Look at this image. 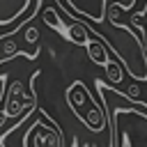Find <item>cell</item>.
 Segmentation results:
<instances>
[{
  "instance_id": "cell-1",
  "label": "cell",
  "mask_w": 147,
  "mask_h": 147,
  "mask_svg": "<svg viewBox=\"0 0 147 147\" xmlns=\"http://www.w3.org/2000/svg\"><path fill=\"white\" fill-rule=\"evenodd\" d=\"M94 87L113 126L110 147H147V106L129 99L106 80H94Z\"/></svg>"
},
{
  "instance_id": "cell-2",
  "label": "cell",
  "mask_w": 147,
  "mask_h": 147,
  "mask_svg": "<svg viewBox=\"0 0 147 147\" xmlns=\"http://www.w3.org/2000/svg\"><path fill=\"white\" fill-rule=\"evenodd\" d=\"M67 103L69 108L74 110V115L94 133H101L103 129H108V115H106V108L103 103H96L92 99V92L87 90V85L83 80H74L67 92Z\"/></svg>"
},
{
  "instance_id": "cell-3",
  "label": "cell",
  "mask_w": 147,
  "mask_h": 147,
  "mask_svg": "<svg viewBox=\"0 0 147 147\" xmlns=\"http://www.w3.org/2000/svg\"><path fill=\"white\" fill-rule=\"evenodd\" d=\"M57 7L74 16V18H80L90 25H101L108 21V9L110 7H119L122 11H129L136 7L138 0H55Z\"/></svg>"
},
{
  "instance_id": "cell-4",
  "label": "cell",
  "mask_w": 147,
  "mask_h": 147,
  "mask_svg": "<svg viewBox=\"0 0 147 147\" xmlns=\"http://www.w3.org/2000/svg\"><path fill=\"white\" fill-rule=\"evenodd\" d=\"M23 147H64L62 131L55 119L48 124L44 122H32L23 136Z\"/></svg>"
},
{
  "instance_id": "cell-5",
  "label": "cell",
  "mask_w": 147,
  "mask_h": 147,
  "mask_svg": "<svg viewBox=\"0 0 147 147\" xmlns=\"http://www.w3.org/2000/svg\"><path fill=\"white\" fill-rule=\"evenodd\" d=\"M34 110L37 108V94H32L30 99H25V92H23V83L21 80H14L9 85V90H5V108L2 113L7 117H18V110ZM21 113V115H23Z\"/></svg>"
},
{
  "instance_id": "cell-6",
  "label": "cell",
  "mask_w": 147,
  "mask_h": 147,
  "mask_svg": "<svg viewBox=\"0 0 147 147\" xmlns=\"http://www.w3.org/2000/svg\"><path fill=\"white\" fill-rule=\"evenodd\" d=\"M41 18H44L46 25H51V28L57 30L62 37H67V28H69V18H67V14H64V18H62L60 11H57L55 7H46V9L41 11Z\"/></svg>"
},
{
  "instance_id": "cell-7",
  "label": "cell",
  "mask_w": 147,
  "mask_h": 147,
  "mask_svg": "<svg viewBox=\"0 0 147 147\" xmlns=\"http://www.w3.org/2000/svg\"><path fill=\"white\" fill-rule=\"evenodd\" d=\"M85 48H87V57L94 62V64H101V67H106V62L110 60V55H108V46L103 44V41H99V39H90L87 44H85Z\"/></svg>"
},
{
  "instance_id": "cell-8",
  "label": "cell",
  "mask_w": 147,
  "mask_h": 147,
  "mask_svg": "<svg viewBox=\"0 0 147 147\" xmlns=\"http://www.w3.org/2000/svg\"><path fill=\"white\" fill-rule=\"evenodd\" d=\"M106 76H108L110 85H119L122 78H124V67H122V62H117V60L110 57V60L106 62Z\"/></svg>"
},
{
  "instance_id": "cell-9",
  "label": "cell",
  "mask_w": 147,
  "mask_h": 147,
  "mask_svg": "<svg viewBox=\"0 0 147 147\" xmlns=\"http://www.w3.org/2000/svg\"><path fill=\"white\" fill-rule=\"evenodd\" d=\"M23 28H25V41H30V44H37V41H39V30H37V28H34L30 21H28Z\"/></svg>"
},
{
  "instance_id": "cell-10",
  "label": "cell",
  "mask_w": 147,
  "mask_h": 147,
  "mask_svg": "<svg viewBox=\"0 0 147 147\" xmlns=\"http://www.w3.org/2000/svg\"><path fill=\"white\" fill-rule=\"evenodd\" d=\"M124 94H126L129 99H133V101H138V99H140V87H138V85H131V87H129V90H126Z\"/></svg>"
},
{
  "instance_id": "cell-11",
  "label": "cell",
  "mask_w": 147,
  "mask_h": 147,
  "mask_svg": "<svg viewBox=\"0 0 147 147\" xmlns=\"http://www.w3.org/2000/svg\"><path fill=\"white\" fill-rule=\"evenodd\" d=\"M5 119H7V115H5V113H0V126L5 124Z\"/></svg>"
},
{
  "instance_id": "cell-12",
  "label": "cell",
  "mask_w": 147,
  "mask_h": 147,
  "mask_svg": "<svg viewBox=\"0 0 147 147\" xmlns=\"http://www.w3.org/2000/svg\"><path fill=\"white\" fill-rule=\"evenodd\" d=\"M2 99H5V94H0V101H2Z\"/></svg>"
},
{
  "instance_id": "cell-13",
  "label": "cell",
  "mask_w": 147,
  "mask_h": 147,
  "mask_svg": "<svg viewBox=\"0 0 147 147\" xmlns=\"http://www.w3.org/2000/svg\"><path fill=\"white\" fill-rule=\"evenodd\" d=\"M145 48H147V41H145Z\"/></svg>"
}]
</instances>
